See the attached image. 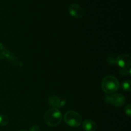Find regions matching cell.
<instances>
[{
	"instance_id": "cell-1",
	"label": "cell",
	"mask_w": 131,
	"mask_h": 131,
	"mask_svg": "<svg viewBox=\"0 0 131 131\" xmlns=\"http://www.w3.org/2000/svg\"><path fill=\"white\" fill-rule=\"evenodd\" d=\"M43 118L47 125L51 127H56L61 122L62 115L58 109L52 108L46 112Z\"/></svg>"
},
{
	"instance_id": "cell-2",
	"label": "cell",
	"mask_w": 131,
	"mask_h": 131,
	"mask_svg": "<svg viewBox=\"0 0 131 131\" xmlns=\"http://www.w3.org/2000/svg\"><path fill=\"white\" fill-rule=\"evenodd\" d=\"M0 59L10 63L16 67L19 68L23 66V63L11 51H9L7 47L3 43H0Z\"/></svg>"
},
{
	"instance_id": "cell-3",
	"label": "cell",
	"mask_w": 131,
	"mask_h": 131,
	"mask_svg": "<svg viewBox=\"0 0 131 131\" xmlns=\"http://www.w3.org/2000/svg\"><path fill=\"white\" fill-rule=\"evenodd\" d=\"M120 88V83L117 78L113 75L106 76L102 82V88L107 93H112Z\"/></svg>"
},
{
	"instance_id": "cell-4",
	"label": "cell",
	"mask_w": 131,
	"mask_h": 131,
	"mask_svg": "<svg viewBox=\"0 0 131 131\" xmlns=\"http://www.w3.org/2000/svg\"><path fill=\"white\" fill-rule=\"evenodd\" d=\"M64 120L69 126L78 127L81 124L82 118L78 113L74 111H69L64 115Z\"/></svg>"
},
{
	"instance_id": "cell-5",
	"label": "cell",
	"mask_w": 131,
	"mask_h": 131,
	"mask_svg": "<svg viewBox=\"0 0 131 131\" xmlns=\"http://www.w3.org/2000/svg\"><path fill=\"white\" fill-rule=\"evenodd\" d=\"M105 102L115 107H121L125 103V99L122 94L116 93L111 96H105Z\"/></svg>"
},
{
	"instance_id": "cell-6",
	"label": "cell",
	"mask_w": 131,
	"mask_h": 131,
	"mask_svg": "<svg viewBox=\"0 0 131 131\" xmlns=\"http://www.w3.org/2000/svg\"><path fill=\"white\" fill-rule=\"evenodd\" d=\"M69 14L75 19H81L84 16V12L83 8L78 4L73 3L69 7Z\"/></svg>"
},
{
	"instance_id": "cell-7",
	"label": "cell",
	"mask_w": 131,
	"mask_h": 131,
	"mask_svg": "<svg viewBox=\"0 0 131 131\" xmlns=\"http://www.w3.org/2000/svg\"><path fill=\"white\" fill-rule=\"evenodd\" d=\"M115 64L122 69H127L131 65L130 56L128 54H122L116 58Z\"/></svg>"
},
{
	"instance_id": "cell-8",
	"label": "cell",
	"mask_w": 131,
	"mask_h": 131,
	"mask_svg": "<svg viewBox=\"0 0 131 131\" xmlns=\"http://www.w3.org/2000/svg\"><path fill=\"white\" fill-rule=\"evenodd\" d=\"M48 103L50 106L53 107L54 108L57 109L58 107H63L66 103V101L61 97H58L56 95H52L49 98Z\"/></svg>"
},
{
	"instance_id": "cell-9",
	"label": "cell",
	"mask_w": 131,
	"mask_h": 131,
	"mask_svg": "<svg viewBox=\"0 0 131 131\" xmlns=\"http://www.w3.org/2000/svg\"><path fill=\"white\" fill-rule=\"evenodd\" d=\"M83 127L86 131H96L97 126L96 123L93 120H86L83 122Z\"/></svg>"
},
{
	"instance_id": "cell-10",
	"label": "cell",
	"mask_w": 131,
	"mask_h": 131,
	"mask_svg": "<svg viewBox=\"0 0 131 131\" xmlns=\"http://www.w3.org/2000/svg\"><path fill=\"white\" fill-rule=\"evenodd\" d=\"M9 123V119L5 115H0V125L5 126Z\"/></svg>"
},
{
	"instance_id": "cell-11",
	"label": "cell",
	"mask_w": 131,
	"mask_h": 131,
	"mask_svg": "<svg viewBox=\"0 0 131 131\" xmlns=\"http://www.w3.org/2000/svg\"><path fill=\"white\" fill-rule=\"evenodd\" d=\"M122 88L124 90L127 91V92H129L130 90V81L127 80L125 81V82H124L122 86Z\"/></svg>"
},
{
	"instance_id": "cell-12",
	"label": "cell",
	"mask_w": 131,
	"mask_h": 131,
	"mask_svg": "<svg viewBox=\"0 0 131 131\" xmlns=\"http://www.w3.org/2000/svg\"><path fill=\"white\" fill-rule=\"evenodd\" d=\"M120 73L123 75H128V74H130V69H129L128 70L127 69H122V70H120Z\"/></svg>"
},
{
	"instance_id": "cell-13",
	"label": "cell",
	"mask_w": 131,
	"mask_h": 131,
	"mask_svg": "<svg viewBox=\"0 0 131 131\" xmlns=\"http://www.w3.org/2000/svg\"><path fill=\"white\" fill-rule=\"evenodd\" d=\"M115 61H116V58H115L114 56H110L107 60V63L110 65H115Z\"/></svg>"
},
{
	"instance_id": "cell-14",
	"label": "cell",
	"mask_w": 131,
	"mask_h": 131,
	"mask_svg": "<svg viewBox=\"0 0 131 131\" xmlns=\"http://www.w3.org/2000/svg\"><path fill=\"white\" fill-rule=\"evenodd\" d=\"M125 113L128 115L129 116H130L131 115V106L130 104L127 105L126 106V107L125 108Z\"/></svg>"
},
{
	"instance_id": "cell-15",
	"label": "cell",
	"mask_w": 131,
	"mask_h": 131,
	"mask_svg": "<svg viewBox=\"0 0 131 131\" xmlns=\"http://www.w3.org/2000/svg\"><path fill=\"white\" fill-rule=\"evenodd\" d=\"M30 131H40V127L38 125H33L30 128Z\"/></svg>"
},
{
	"instance_id": "cell-16",
	"label": "cell",
	"mask_w": 131,
	"mask_h": 131,
	"mask_svg": "<svg viewBox=\"0 0 131 131\" xmlns=\"http://www.w3.org/2000/svg\"><path fill=\"white\" fill-rule=\"evenodd\" d=\"M20 131H26V130H20Z\"/></svg>"
}]
</instances>
